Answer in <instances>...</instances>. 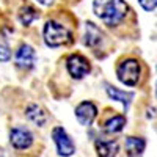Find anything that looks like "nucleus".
<instances>
[{"mask_svg": "<svg viewBox=\"0 0 157 157\" xmlns=\"http://www.w3.org/2000/svg\"><path fill=\"white\" fill-rule=\"evenodd\" d=\"M36 2L39 3V5H44V6H49L52 2H54V0H36Z\"/></svg>", "mask_w": 157, "mask_h": 157, "instance_id": "18", "label": "nucleus"}, {"mask_svg": "<svg viewBox=\"0 0 157 157\" xmlns=\"http://www.w3.org/2000/svg\"><path fill=\"white\" fill-rule=\"evenodd\" d=\"M33 134L25 126H17L10 130V143L16 151H25L33 145Z\"/></svg>", "mask_w": 157, "mask_h": 157, "instance_id": "6", "label": "nucleus"}, {"mask_svg": "<svg viewBox=\"0 0 157 157\" xmlns=\"http://www.w3.org/2000/svg\"><path fill=\"white\" fill-rule=\"evenodd\" d=\"M126 127V116L123 115H113L112 118L104 123V129L107 130L109 134H118Z\"/></svg>", "mask_w": 157, "mask_h": 157, "instance_id": "14", "label": "nucleus"}, {"mask_svg": "<svg viewBox=\"0 0 157 157\" xmlns=\"http://www.w3.org/2000/svg\"><path fill=\"white\" fill-rule=\"evenodd\" d=\"M140 72H141L140 61L135 60V58H126L124 61H121L116 66L118 80L124 85H127V86H135L138 83Z\"/></svg>", "mask_w": 157, "mask_h": 157, "instance_id": "3", "label": "nucleus"}, {"mask_svg": "<svg viewBox=\"0 0 157 157\" xmlns=\"http://www.w3.org/2000/svg\"><path fill=\"white\" fill-rule=\"evenodd\" d=\"M10 58H11V50L6 46L0 44V63H6L10 61Z\"/></svg>", "mask_w": 157, "mask_h": 157, "instance_id": "16", "label": "nucleus"}, {"mask_svg": "<svg viewBox=\"0 0 157 157\" xmlns=\"http://www.w3.org/2000/svg\"><path fill=\"white\" fill-rule=\"evenodd\" d=\"M94 146L98 151V157H116L120 146L116 140H96Z\"/></svg>", "mask_w": 157, "mask_h": 157, "instance_id": "10", "label": "nucleus"}, {"mask_svg": "<svg viewBox=\"0 0 157 157\" xmlns=\"http://www.w3.org/2000/svg\"><path fill=\"white\" fill-rule=\"evenodd\" d=\"M36 17H38V11L32 5H25L19 11V21L22 22V25H30Z\"/></svg>", "mask_w": 157, "mask_h": 157, "instance_id": "15", "label": "nucleus"}, {"mask_svg": "<svg viewBox=\"0 0 157 157\" xmlns=\"http://www.w3.org/2000/svg\"><path fill=\"white\" fill-rule=\"evenodd\" d=\"M102 41V32L93 22H86V33H85V44L88 47H96Z\"/></svg>", "mask_w": 157, "mask_h": 157, "instance_id": "13", "label": "nucleus"}, {"mask_svg": "<svg viewBox=\"0 0 157 157\" xmlns=\"http://www.w3.org/2000/svg\"><path fill=\"white\" fill-rule=\"evenodd\" d=\"M146 149V140L141 137H126V154L129 157H141Z\"/></svg>", "mask_w": 157, "mask_h": 157, "instance_id": "9", "label": "nucleus"}, {"mask_svg": "<svg viewBox=\"0 0 157 157\" xmlns=\"http://www.w3.org/2000/svg\"><path fill=\"white\" fill-rule=\"evenodd\" d=\"M93 11L107 27H115L126 19L129 6L124 0H94Z\"/></svg>", "mask_w": 157, "mask_h": 157, "instance_id": "1", "label": "nucleus"}, {"mask_svg": "<svg viewBox=\"0 0 157 157\" xmlns=\"http://www.w3.org/2000/svg\"><path fill=\"white\" fill-rule=\"evenodd\" d=\"M138 3L145 11H154L157 6V0H138Z\"/></svg>", "mask_w": 157, "mask_h": 157, "instance_id": "17", "label": "nucleus"}, {"mask_svg": "<svg viewBox=\"0 0 157 157\" xmlns=\"http://www.w3.org/2000/svg\"><path fill=\"white\" fill-rule=\"evenodd\" d=\"M25 116L29 118V120L38 126V127H43L47 121V115L46 112L38 105V104H30V105L27 107V110H25Z\"/></svg>", "mask_w": 157, "mask_h": 157, "instance_id": "11", "label": "nucleus"}, {"mask_svg": "<svg viewBox=\"0 0 157 157\" xmlns=\"http://www.w3.org/2000/svg\"><path fill=\"white\" fill-rule=\"evenodd\" d=\"M35 63V50L29 44H22L16 52V64L17 68L30 69Z\"/></svg>", "mask_w": 157, "mask_h": 157, "instance_id": "8", "label": "nucleus"}, {"mask_svg": "<svg viewBox=\"0 0 157 157\" xmlns=\"http://www.w3.org/2000/svg\"><path fill=\"white\" fill-rule=\"evenodd\" d=\"M52 138H54V143L57 146V152L61 157H71L75 152V145L69 134L64 130V127L55 126L52 129Z\"/></svg>", "mask_w": 157, "mask_h": 157, "instance_id": "4", "label": "nucleus"}, {"mask_svg": "<svg viewBox=\"0 0 157 157\" xmlns=\"http://www.w3.org/2000/svg\"><path fill=\"white\" fill-rule=\"evenodd\" d=\"M66 68L72 78L80 80L85 75H88V72L91 71V64L88 58L83 57L82 54H71L66 60Z\"/></svg>", "mask_w": 157, "mask_h": 157, "instance_id": "5", "label": "nucleus"}, {"mask_svg": "<svg viewBox=\"0 0 157 157\" xmlns=\"http://www.w3.org/2000/svg\"><path fill=\"white\" fill-rule=\"evenodd\" d=\"M107 94H109L110 99L121 102L126 109L130 105L132 98H134V93H130V91H124V90H120L116 86H110V85H107Z\"/></svg>", "mask_w": 157, "mask_h": 157, "instance_id": "12", "label": "nucleus"}, {"mask_svg": "<svg viewBox=\"0 0 157 157\" xmlns=\"http://www.w3.org/2000/svg\"><path fill=\"white\" fill-rule=\"evenodd\" d=\"M44 43L49 47H60L64 44H69L72 41L71 30L57 21H47L44 25Z\"/></svg>", "mask_w": 157, "mask_h": 157, "instance_id": "2", "label": "nucleus"}, {"mask_svg": "<svg viewBox=\"0 0 157 157\" xmlns=\"http://www.w3.org/2000/svg\"><path fill=\"white\" fill-rule=\"evenodd\" d=\"M96 116H98V107L90 101H83L75 107V118L82 126H86V127L91 126L93 121L96 120Z\"/></svg>", "mask_w": 157, "mask_h": 157, "instance_id": "7", "label": "nucleus"}]
</instances>
